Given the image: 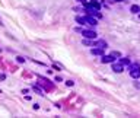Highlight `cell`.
Here are the masks:
<instances>
[{"label": "cell", "mask_w": 140, "mask_h": 118, "mask_svg": "<svg viewBox=\"0 0 140 118\" xmlns=\"http://www.w3.org/2000/svg\"><path fill=\"white\" fill-rule=\"evenodd\" d=\"M76 22H79V23H82V25H90V26H95V25H98V22H96V19L93 18V16H90V15H88V16H85V18H82V16H78L76 18Z\"/></svg>", "instance_id": "obj_1"}, {"label": "cell", "mask_w": 140, "mask_h": 118, "mask_svg": "<svg viewBox=\"0 0 140 118\" xmlns=\"http://www.w3.org/2000/svg\"><path fill=\"white\" fill-rule=\"evenodd\" d=\"M76 31L80 32L82 35H83L85 38H89V40H95L96 38V32L95 31H89V29H82V28H76Z\"/></svg>", "instance_id": "obj_2"}, {"label": "cell", "mask_w": 140, "mask_h": 118, "mask_svg": "<svg viewBox=\"0 0 140 118\" xmlns=\"http://www.w3.org/2000/svg\"><path fill=\"white\" fill-rule=\"evenodd\" d=\"M130 76L133 79H139L140 77V66L139 64H133L130 68Z\"/></svg>", "instance_id": "obj_3"}, {"label": "cell", "mask_w": 140, "mask_h": 118, "mask_svg": "<svg viewBox=\"0 0 140 118\" xmlns=\"http://www.w3.org/2000/svg\"><path fill=\"white\" fill-rule=\"evenodd\" d=\"M112 70H114V72L115 73H121L123 72V64H121V63H114V61H112Z\"/></svg>", "instance_id": "obj_4"}, {"label": "cell", "mask_w": 140, "mask_h": 118, "mask_svg": "<svg viewBox=\"0 0 140 118\" xmlns=\"http://www.w3.org/2000/svg\"><path fill=\"white\" fill-rule=\"evenodd\" d=\"M101 61H102L104 64H107V63H112L114 61V56H112V54H109V56H102Z\"/></svg>", "instance_id": "obj_5"}, {"label": "cell", "mask_w": 140, "mask_h": 118, "mask_svg": "<svg viewBox=\"0 0 140 118\" xmlns=\"http://www.w3.org/2000/svg\"><path fill=\"white\" fill-rule=\"evenodd\" d=\"M90 53H92L93 56H104V48H101V47H98V48H92Z\"/></svg>", "instance_id": "obj_6"}, {"label": "cell", "mask_w": 140, "mask_h": 118, "mask_svg": "<svg viewBox=\"0 0 140 118\" xmlns=\"http://www.w3.org/2000/svg\"><path fill=\"white\" fill-rule=\"evenodd\" d=\"M93 47H101V48H107V42H105L104 40L93 41Z\"/></svg>", "instance_id": "obj_7"}, {"label": "cell", "mask_w": 140, "mask_h": 118, "mask_svg": "<svg viewBox=\"0 0 140 118\" xmlns=\"http://www.w3.org/2000/svg\"><path fill=\"white\" fill-rule=\"evenodd\" d=\"M130 10H131V12H133V13H140V7L137 6V4H133Z\"/></svg>", "instance_id": "obj_8"}, {"label": "cell", "mask_w": 140, "mask_h": 118, "mask_svg": "<svg viewBox=\"0 0 140 118\" xmlns=\"http://www.w3.org/2000/svg\"><path fill=\"white\" fill-rule=\"evenodd\" d=\"M32 89H34V90H35V92H37V93H38V95H44V93H42V90H41V89H40V87H38V86H37V85H34V86H32Z\"/></svg>", "instance_id": "obj_9"}, {"label": "cell", "mask_w": 140, "mask_h": 118, "mask_svg": "<svg viewBox=\"0 0 140 118\" xmlns=\"http://www.w3.org/2000/svg\"><path fill=\"white\" fill-rule=\"evenodd\" d=\"M120 63H121V64H130V58H125L124 57V58L120 60Z\"/></svg>", "instance_id": "obj_10"}, {"label": "cell", "mask_w": 140, "mask_h": 118, "mask_svg": "<svg viewBox=\"0 0 140 118\" xmlns=\"http://www.w3.org/2000/svg\"><path fill=\"white\" fill-rule=\"evenodd\" d=\"M111 54H112V56H114V57H121V54H120L118 51H112Z\"/></svg>", "instance_id": "obj_11"}, {"label": "cell", "mask_w": 140, "mask_h": 118, "mask_svg": "<svg viewBox=\"0 0 140 118\" xmlns=\"http://www.w3.org/2000/svg\"><path fill=\"white\" fill-rule=\"evenodd\" d=\"M66 85L70 87V86H73V85H75V82H73V80H67V82H66Z\"/></svg>", "instance_id": "obj_12"}, {"label": "cell", "mask_w": 140, "mask_h": 118, "mask_svg": "<svg viewBox=\"0 0 140 118\" xmlns=\"http://www.w3.org/2000/svg\"><path fill=\"white\" fill-rule=\"evenodd\" d=\"M18 63H25V58L23 57H18Z\"/></svg>", "instance_id": "obj_13"}, {"label": "cell", "mask_w": 140, "mask_h": 118, "mask_svg": "<svg viewBox=\"0 0 140 118\" xmlns=\"http://www.w3.org/2000/svg\"><path fill=\"white\" fill-rule=\"evenodd\" d=\"M76 2H79V3H82V4L88 3V0H76Z\"/></svg>", "instance_id": "obj_14"}, {"label": "cell", "mask_w": 140, "mask_h": 118, "mask_svg": "<svg viewBox=\"0 0 140 118\" xmlns=\"http://www.w3.org/2000/svg\"><path fill=\"white\" fill-rule=\"evenodd\" d=\"M4 79H6V75H3V73H2V75H0V80H4Z\"/></svg>", "instance_id": "obj_15"}, {"label": "cell", "mask_w": 140, "mask_h": 118, "mask_svg": "<svg viewBox=\"0 0 140 118\" xmlns=\"http://www.w3.org/2000/svg\"><path fill=\"white\" fill-rule=\"evenodd\" d=\"M115 2H123V0H115Z\"/></svg>", "instance_id": "obj_16"}, {"label": "cell", "mask_w": 140, "mask_h": 118, "mask_svg": "<svg viewBox=\"0 0 140 118\" xmlns=\"http://www.w3.org/2000/svg\"><path fill=\"white\" fill-rule=\"evenodd\" d=\"M0 25H2V21H0Z\"/></svg>", "instance_id": "obj_17"}, {"label": "cell", "mask_w": 140, "mask_h": 118, "mask_svg": "<svg viewBox=\"0 0 140 118\" xmlns=\"http://www.w3.org/2000/svg\"><path fill=\"white\" fill-rule=\"evenodd\" d=\"M139 15H140V13H139Z\"/></svg>", "instance_id": "obj_18"}]
</instances>
